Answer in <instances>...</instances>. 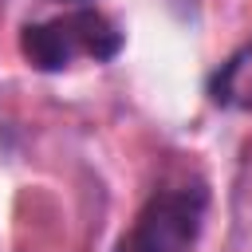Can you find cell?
<instances>
[{
	"mask_svg": "<svg viewBox=\"0 0 252 252\" xmlns=\"http://www.w3.org/2000/svg\"><path fill=\"white\" fill-rule=\"evenodd\" d=\"M205 94L220 110H252V39L209 75Z\"/></svg>",
	"mask_w": 252,
	"mask_h": 252,
	"instance_id": "3957f363",
	"label": "cell"
},
{
	"mask_svg": "<svg viewBox=\"0 0 252 252\" xmlns=\"http://www.w3.org/2000/svg\"><path fill=\"white\" fill-rule=\"evenodd\" d=\"M209 189L205 181H177L161 185L138 209L130 232L118 240V252H193L205 228Z\"/></svg>",
	"mask_w": 252,
	"mask_h": 252,
	"instance_id": "7a4b0ae2",
	"label": "cell"
},
{
	"mask_svg": "<svg viewBox=\"0 0 252 252\" xmlns=\"http://www.w3.org/2000/svg\"><path fill=\"white\" fill-rule=\"evenodd\" d=\"M122 43H126L122 28L98 8H71L63 16L20 28V55L28 59L32 71H43V75L67 71L75 59L110 63L122 51Z\"/></svg>",
	"mask_w": 252,
	"mask_h": 252,
	"instance_id": "6da1fadb",
	"label": "cell"
},
{
	"mask_svg": "<svg viewBox=\"0 0 252 252\" xmlns=\"http://www.w3.org/2000/svg\"><path fill=\"white\" fill-rule=\"evenodd\" d=\"M67 4H83V0H67Z\"/></svg>",
	"mask_w": 252,
	"mask_h": 252,
	"instance_id": "277c9868",
	"label": "cell"
}]
</instances>
